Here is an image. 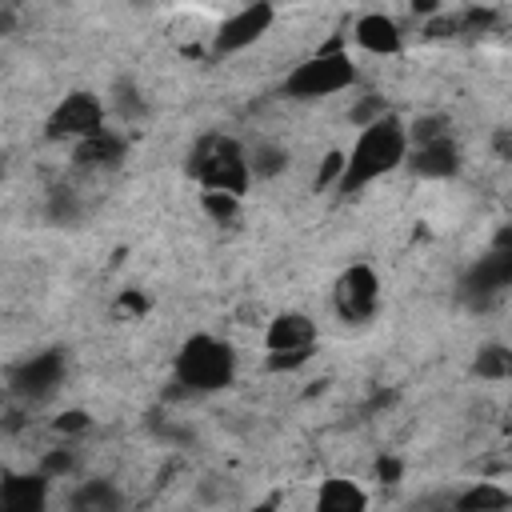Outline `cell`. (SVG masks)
Instances as JSON below:
<instances>
[{"mask_svg":"<svg viewBox=\"0 0 512 512\" xmlns=\"http://www.w3.org/2000/svg\"><path fill=\"white\" fill-rule=\"evenodd\" d=\"M408 156V124L388 108L384 116H376L372 124L360 128L356 144L344 152V168L332 192L340 196H356L360 188H368L372 180L396 172Z\"/></svg>","mask_w":512,"mask_h":512,"instance_id":"1","label":"cell"},{"mask_svg":"<svg viewBox=\"0 0 512 512\" xmlns=\"http://www.w3.org/2000/svg\"><path fill=\"white\" fill-rule=\"evenodd\" d=\"M184 172L200 184V188H216V192H232L244 200L252 172H248V148L236 136L224 132H208L188 148Z\"/></svg>","mask_w":512,"mask_h":512,"instance_id":"2","label":"cell"},{"mask_svg":"<svg viewBox=\"0 0 512 512\" xmlns=\"http://www.w3.org/2000/svg\"><path fill=\"white\" fill-rule=\"evenodd\" d=\"M172 372L188 396H212L236 380V348L212 332H192L180 344Z\"/></svg>","mask_w":512,"mask_h":512,"instance_id":"3","label":"cell"},{"mask_svg":"<svg viewBox=\"0 0 512 512\" xmlns=\"http://www.w3.org/2000/svg\"><path fill=\"white\" fill-rule=\"evenodd\" d=\"M356 84H360L356 60H352L340 44H328V48L312 52L308 60H300V64L284 76L280 92H284L288 100H324V96L348 92V88H356Z\"/></svg>","mask_w":512,"mask_h":512,"instance_id":"4","label":"cell"},{"mask_svg":"<svg viewBox=\"0 0 512 512\" xmlns=\"http://www.w3.org/2000/svg\"><path fill=\"white\" fill-rule=\"evenodd\" d=\"M276 24V4L272 0H248L244 8H236L232 16H224L212 32V44H208V56L212 60H228L252 44H260Z\"/></svg>","mask_w":512,"mask_h":512,"instance_id":"5","label":"cell"},{"mask_svg":"<svg viewBox=\"0 0 512 512\" xmlns=\"http://www.w3.org/2000/svg\"><path fill=\"white\" fill-rule=\"evenodd\" d=\"M104 120H108L104 100H100L96 92H88V88H76V92H68V96L48 112V120H44V136H48V140L76 144V140L100 132Z\"/></svg>","mask_w":512,"mask_h":512,"instance_id":"6","label":"cell"},{"mask_svg":"<svg viewBox=\"0 0 512 512\" xmlns=\"http://www.w3.org/2000/svg\"><path fill=\"white\" fill-rule=\"evenodd\" d=\"M64 376H68V356L60 348H44V352H32L20 364H12L8 388L28 404H44L60 392Z\"/></svg>","mask_w":512,"mask_h":512,"instance_id":"7","label":"cell"},{"mask_svg":"<svg viewBox=\"0 0 512 512\" xmlns=\"http://www.w3.org/2000/svg\"><path fill=\"white\" fill-rule=\"evenodd\" d=\"M332 308L344 324H368L380 308V276L372 264H348L332 288Z\"/></svg>","mask_w":512,"mask_h":512,"instance_id":"8","label":"cell"},{"mask_svg":"<svg viewBox=\"0 0 512 512\" xmlns=\"http://www.w3.org/2000/svg\"><path fill=\"white\" fill-rule=\"evenodd\" d=\"M512 284V248H492L480 260H472L460 276V300L468 308H488L504 288Z\"/></svg>","mask_w":512,"mask_h":512,"instance_id":"9","label":"cell"},{"mask_svg":"<svg viewBox=\"0 0 512 512\" xmlns=\"http://www.w3.org/2000/svg\"><path fill=\"white\" fill-rule=\"evenodd\" d=\"M404 168L420 180H448L460 172V144L448 136H436V140H424V144H408V156H404Z\"/></svg>","mask_w":512,"mask_h":512,"instance_id":"10","label":"cell"},{"mask_svg":"<svg viewBox=\"0 0 512 512\" xmlns=\"http://www.w3.org/2000/svg\"><path fill=\"white\" fill-rule=\"evenodd\" d=\"M128 156V136L112 132V128H100L84 140L72 144V168L76 172H116Z\"/></svg>","mask_w":512,"mask_h":512,"instance_id":"11","label":"cell"},{"mask_svg":"<svg viewBox=\"0 0 512 512\" xmlns=\"http://www.w3.org/2000/svg\"><path fill=\"white\" fill-rule=\"evenodd\" d=\"M352 40L372 56H400L404 52V32L388 12H364L352 24Z\"/></svg>","mask_w":512,"mask_h":512,"instance_id":"12","label":"cell"},{"mask_svg":"<svg viewBox=\"0 0 512 512\" xmlns=\"http://www.w3.org/2000/svg\"><path fill=\"white\" fill-rule=\"evenodd\" d=\"M48 476L44 472H8L0 480V512H44Z\"/></svg>","mask_w":512,"mask_h":512,"instance_id":"13","label":"cell"},{"mask_svg":"<svg viewBox=\"0 0 512 512\" xmlns=\"http://www.w3.org/2000/svg\"><path fill=\"white\" fill-rule=\"evenodd\" d=\"M316 344V320L308 312H276L268 320V332H264V348L268 352H292V348H312Z\"/></svg>","mask_w":512,"mask_h":512,"instance_id":"14","label":"cell"},{"mask_svg":"<svg viewBox=\"0 0 512 512\" xmlns=\"http://www.w3.org/2000/svg\"><path fill=\"white\" fill-rule=\"evenodd\" d=\"M120 124H128V128H136V124H144L148 120V96L140 92V84L132 80V76H120L116 84H112V92H108V104H104Z\"/></svg>","mask_w":512,"mask_h":512,"instance_id":"15","label":"cell"},{"mask_svg":"<svg viewBox=\"0 0 512 512\" xmlns=\"http://www.w3.org/2000/svg\"><path fill=\"white\" fill-rule=\"evenodd\" d=\"M316 508L320 512H364L368 492L356 480H324L316 492Z\"/></svg>","mask_w":512,"mask_h":512,"instance_id":"16","label":"cell"},{"mask_svg":"<svg viewBox=\"0 0 512 512\" xmlns=\"http://www.w3.org/2000/svg\"><path fill=\"white\" fill-rule=\"evenodd\" d=\"M76 512H116V508H124V492L112 484V480H84L76 492H72V500H68Z\"/></svg>","mask_w":512,"mask_h":512,"instance_id":"17","label":"cell"},{"mask_svg":"<svg viewBox=\"0 0 512 512\" xmlns=\"http://www.w3.org/2000/svg\"><path fill=\"white\" fill-rule=\"evenodd\" d=\"M508 504H512V496H508L500 484H492V480H476L472 488H464V492L452 500L456 512H504Z\"/></svg>","mask_w":512,"mask_h":512,"instance_id":"18","label":"cell"},{"mask_svg":"<svg viewBox=\"0 0 512 512\" xmlns=\"http://www.w3.org/2000/svg\"><path fill=\"white\" fill-rule=\"evenodd\" d=\"M44 216H48L52 224H60V228H76V224L84 220V200H80V192L68 188V184L52 188V192H48V204H44Z\"/></svg>","mask_w":512,"mask_h":512,"instance_id":"19","label":"cell"},{"mask_svg":"<svg viewBox=\"0 0 512 512\" xmlns=\"http://www.w3.org/2000/svg\"><path fill=\"white\" fill-rule=\"evenodd\" d=\"M472 372L480 376V380H508V372H512V352L500 344V340H488V344H480L476 348V356H472Z\"/></svg>","mask_w":512,"mask_h":512,"instance_id":"20","label":"cell"},{"mask_svg":"<svg viewBox=\"0 0 512 512\" xmlns=\"http://www.w3.org/2000/svg\"><path fill=\"white\" fill-rule=\"evenodd\" d=\"M288 168V152L280 144H256L248 148V172L252 180H276Z\"/></svg>","mask_w":512,"mask_h":512,"instance_id":"21","label":"cell"},{"mask_svg":"<svg viewBox=\"0 0 512 512\" xmlns=\"http://www.w3.org/2000/svg\"><path fill=\"white\" fill-rule=\"evenodd\" d=\"M200 208H204V216H208L212 224H232V220H236V212H240V196H232V192H216V188H204V192H200Z\"/></svg>","mask_w":512,"mask_h":512,"instance_id":"22","label":"cell"},{"mask_svg":"<svg viewBox=\"0 0 512 512\" xmlns=\"http://www.w3.org/2000/svg\"><path fill=\"white\" fill-rule=\"evenodd\" d=\"M496 20H500V12H496V8H488V4H472V8H464V12L456 16L460 36H484V32H492V28H496Z\"/></svg>","mask_w":512,"mask_h":512,"instance_id":"23","label":"cell"},{"mask_svg":"<svg viewBox=\"0 0 512 512\" xmlns=\"http://www.w3.org/2000/svg\"><path fill=\"white\" fill-rule=\"evenodd\" d=\"M452 132V120L444 112H424L408 124V144H424V140H436V136H448Z\"/></svg>","mask_w":512,"mask_h":512,"instance_id":"24","label":"cell"},{"mask_svg":"<svg viewBox=\"0 0 512 512\" xmlns=\"http://www.w3.org/2000/svg\"><path fill=\"white\" fill-rule=\"evenodd\" d=\"M388 112V100L380 96V92H364V96H356L352 100V108H348V120L356 124V128H364V124H372L376 116H384Z\"/></svg>","mask_w":512,"mask_h":512,"instance_id":"25","label":"cell"},{"mask_svg":"<svg viewBox=\"0 0 512 512\" xmlns=\"http://www.w3.org/2000/svg\"><path fill=\"white\" fill-rule=\"evenodd\" d=\"M36 472H44L48 480H60V476H68V472H76V452L72 448H48L44 456H40V468Z\"/></svg>","mask_w":512,"mask_h":512,"instance_id":"26","label":"cell"},{"mask_svg":"<svg viewBox=\"0 0 512 512\" xmlns=\"http://www.w3.org/2000/svg\"><path fill=\"white\" fill-rule=\"evenodd\" d=\"M316 356V344L312 348H292V352H268V372H296V368H304L308 360Z\"/></svg>","mask_w":512,"mask_h":512,"instance_id":"27","label":"cell"},{"mask_svg":"<svg viewBox=\"0 0 512 512\" xmlns=\"http://www.w3.org/2000/svg\"><path fill=\"white\" fill-rule=\"evenodd\" d=\"M88 428H92V416L84 408H64L60 416H52V432L60 436H84Z\"/></svg>","mask_w":512,"mask_h":512,"instance_id":"28","label":"cell"},{"mask_svg":"<svg viewBox=\"0 0 512 512\" xmlns=\"http://www.w3.org/2000/svg\"><path fill=\"white\" fill-rule=\"evenodd\" d=\"M340 168H344V152H328V156L320 160L316 176H312V192H328V188H336Z\"/></svg>","mask_w":512,"mask_h":512,"instance_id":"29","label":"cell"},{"mask_svg":"<svg viewBox=\"0 0 512 512\" xmlns=\"http://www.w3.org/2000/svg\"><path fill=\"white\" fill-rule=\"evenodd\" d=\"M148 308H152V300H148L140 288H124V292H120V300H116V312H120V316H128V320H144V316H148Z\"/></svg>","mask_w":512,"mask_h":512,"instance_id":"30","label":"cell"},{"mask_svg":"<svg viewBox=\"0 0 512 512\" xmlns=\"http://www.w3.org/2000/svg\"><path fill=\"white\" fill-rule=\"evenodd\" d=\"M460 36V24H456V16H428V24H424V40H456Z\"/></svg>","mask_w":512,"mask_h":512,"instance_id":"31","label":"cell"},{"mask_svg":"<svg viewBox=\"0 0 512 512\" xmlns=\"http://www.w3.org/2000/svg\"><path fill=\"white\" fill-rule=\"evenodd\" d=\"M376 480H380V484H400V480H404V460L392 456V452L376 456Z\"/></svg>","mask_w":512,"mask_h":512,"instance_id":"32","label":"cell"},{"mask_svg":"<svg viewBox=\"0 0 512 512\" xmlns=\"http://www.w3.org/2000/svg\"><path fill=\"white\" fill-rule=\"evenodd\" d=\"M412 12L416 16H436L440 12V0H412Z\"/></svg>","mask_w":512,"mask_h":512,"instance_id":"33","label":"cell"},{"mask_svg":"<svg viewBox=\"0 0 512 512\" xmlns=\"http://www.w3.org/2000/svg\"><path fill=\"white\" fill-rule=\"evenodd\" d=\"M4 176H8V164H4V160H0V184H4Z\"/></svg>","mask_w":512,"mask_h":512,"instance_id":"34","label":"cell"},{"mask_svg":"<svg viewBox=\"0 0 512 512\" xmlns=\"http://www.w3.org/2000/svg\"><path fill=\"white\" fill-rule=\"evenodd\" d=\"M4 32H8V16H0V36H4Z\"/></svg>","mask_w":512,"mask_h":512,"instance_id":"35","label":"cell"}]
</instances>
